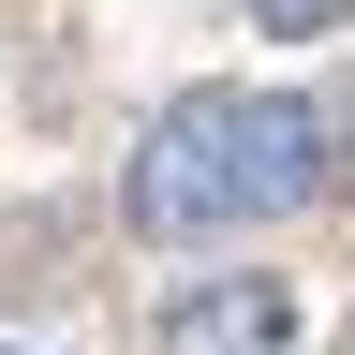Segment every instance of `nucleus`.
Here are the masks:
<instances>
[{"label":"nucleus","mask_w":355,"mask_h":355,"mask_svg":"<svg viewBox=\"0 0 355 355\" xmlns=\"http://www.w3.org/2000/svg\"><path fill=\"white\" fill-rule=\"evenodd\" d=\"M163 355H296V296L266 266H222V282L163 296Z\"/></svg>","instance_id":"nucleus-2"},{"label":"nucleus","mask_w":355,"mask_h":355,"mask_svg":"<svg viewBox=\"0 0 355 355\" xmlns=\"http://www.w3.org/2000/svg\"><path fill=\"white\" fill-rule=\"evenodd\" d=\"M326 193H355V104L326 119Z\"/></svg>","instance_id":"nucleus-4"},{"label":"nucleus","mask_w":355,"mask_h":355,"mask_svg":"<svg viewBox=\"0 0 355 355\" xmlns=\"http://www.w3.org/2000/svg\"><path fill=\"white\" fill-rule=\"evenodd\" d=\"M340 15H355V0H252V30H266V44H311V30H340Z\"/></svg>","instance_id":"nucleus-3"},{"label":"nucleus","mask_w":355,"mask_h":355,"mask_svg":"<svg viewBox=\"0 0 355 355\" xmlns=\"http://www.w3.org/2000/svg\"><path fill=\"white\" fill-rule=\"evenodd\" d=\"M326 193V104L311 89H178V104L133 133V237L193 252V237H237V222H282Z\"/></svg>","instance_id":"nucleus-1"}]
</instances>
